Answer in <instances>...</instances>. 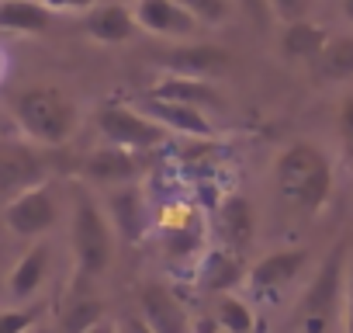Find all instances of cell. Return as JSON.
<instances>
[{
    "instance_id": "obj_1",
    "label": "cell",
    "mask_w": 353,
    "mask_h": 333,
    "mask_svg": "<svg viewBox=\"0 0 353 333\" xmlns=\"http://www.w3.org/2000/svg\"><path fill=\"white\" fill-rule=\"evenodd\" d=\"M277 195L301 216H319L332 195V163L312 142H291L274 163Z\"/></svg>"
},
{
    "instance_id": "obj_2",
    "label": "cell",
    "mask_w": 353,
    "mask_h": 333,
    "mask_svg": "<svg viewBox=\"0 0 353 333\" xmlns=\"http://www.w3.org/2000/svg\"><path fill=\"white\" fill-rule=\"evenodd\" d=\"M346 264H350V243L336 240V247L325 254L315 278L301 292V302H298V330L301 333H329V326L343 312Z\"/></svg>"
},
{
    "instance_id": "obj_3",
    "label": "cell",
    "mask_w": 353,
    "mask_h": 333,
    "mask_svg": "<svg viewBox=\"0 0 353 333\" xmlns=\"http://www.w3.org/2000/svg\"><path fill=\"white\" fill-rule=\"evenodd\" d=\"M14 118H18V129L28 139L42 142V146L70 142L77 125H80L77 104L59 87H32V91H25L14 101Z\"/></svg>"
},
{
    "instance_id": "obj_4",
    "label": "cell",
    "mask_w": 353,
    "mask_h": 333,
    "mask_svg": "<svg viewBox=\"0 0 353 333\" xmlns=\"http://www.w3.org/2000/svg\"><path fill=\"white\" fill-rule=\"evenodd\" d=\"M70 247H73V274H77V281H90V278H97V274H104L111 267L114 236H111L108 216L87 195H77V202H73Z\"/></svg>"
},
{
    "instance_id": "obj_5",
    "label": "cell",
    "mask_w": 353,
    "mask_h": 333,
    "mask_svg": "<svg viewBox=\"0 0 353 333\" xmlns=\"http://www.w3.org/2000/svg\"><path fill=\"white\" fill-rule=\"evenodd\" d=\"M94 125L101 132V139L108 146L128 149V153H142V149H156L170 139V132L152 122L145 111H135L121 101H108L94 111Z\"/></svg>"
},
{
    "instance_id": "obj_6",
    "label": "cell",
    "mask_w": 353,
    "mask_h": 333,
    "mask_svg": "<svg viewBox=\"0 0 353 333\" xmlns=\"http://www.w3.org/2000/svg\"><path fill=\"white\" fill-rule=\"evenodd\" d=\"M56 219H59V202H56V191H52L49 181L25 188L21 195H14L4 205V226L21 240L46 236L56 226Z\"/></svg>"
},
{
    "instance_id": "obj_7",
    "label": "cell",
    "mask_w": 353,
    "mask_h": 333,
    "mask_svg": "<svg viewBox=\"0 0 353 333\" xmlns=\"http://www.w3.org/2000/svg\"><path fill=\"white\" fill-rule=\"evenodd\" d=\"M139 319L149 326V333H194L188 305L166 285H145L139 292Z\"/></svg>"
},
{
    "instance_id": "obj_8",
    "label": "cell",
    "mask_w": 353,
    "mask_h": 333,
    "mask_svg": "<svg viewBox=\"0 0 353 333\" xmlns=\"http://www.w3.org/2000/svg\"><path fill=\"white\" fill-rule=\"evenodd\" d=\"M135 21H139V28H145L149 35L166 39V42H188L205 28L191 11H184L176 4V0H139Z\"/></svg>"
},
{
    "instance_id": "obj_9",
    "label": "cell",
    "mask_w": 353,
    "mask_h": 333,
    "mask_svg": "<svg viewBox=\"0 0 353 333\" xmlns=\"http://www.w3.org/2000/svg\"><path fill=\"white\" fill-rule=\"evenodd\" d=\"M305 267H308V250H305V247H284V250H274V254L260 257V260L246 271V281H250L253 292L267 295V292L288 288L294 278H301Z\"/></svg>"
},
{
    "instance_id": "obj_10",
    "label": "cell",
    "mask_w": 353,
    "mask_h": 333,
    "mask_svg": "<svg viewBox=\"0 0 353 333\" xmlns=\"http://www.w3.org/2000/svg\"><path fill=\"white\" fill-rule=\"evenodd\" d=\"M46 181L42 160L21 146H0V205H8L25 188Z\"/></svg>"
},
{
    "instance_id": "obj_11",
    "label": "cell",
    "mask_w": 353,
    "mask_h": 333,
    "mask_svg": "<svg viewBox=\"0 0 353 333\" xmlns=\"http://www.w3.org/2000/svg\"><path fill=\"white\" fill-rule=\"evenodd\" d=\"M135 28H139L135 11L118 4V0H108V4L90 8L87 18H83V32L94 42H101V46H121V42H128L135 35Z\"/></svg>"
},
{
    "instance_id": "obj_12",
    "label": "cell",
    "mask_w": 353,
    "mask_h": 333,
    "mask_svg": "<svg viewBox=\"0 0 353 333\" xmlns=\"http://www.w3.org/2000/svg\"><path fill=\"white\" fill-rule=\"evenodd\" d=\"M156 63L166 73H176V77L208 80L212 73H219V70L229 66V53L225 49H215V46H176V49L163 53Z\"/></svg>"
},
{
    "instance_id": "obj_13",
    "label": "cell",
    "mask_w": 353,
    "mask_h": 333,
    "mask_svg": "<svg viewBox=\"0 0 353 333\" xmlns=\"http://www.w3.org/2000/svg\"><path fill=\"white\" fill-rule=\"evenodd\" d=\"M142 111L159 122L170 135L181 132V135H194V139H208L215 135V125L212 118L201 111V108H191V104H176V101H156V97H145Z\"/></svg>"
},
{
    "instance_id": "obj_14",
    "label": "cell",
    "mask_w": 353,
    "mask_h": 333,
    "mask_svg": "<svg viewBox=\"0 0 353 333\" xmlns=\"http://www.w3.org/2000/svg\"><path fill=\"white\" fill-rule=\"evenodd\" d=\"M83 174L90 181L121 188V184H132L139 178V156L128 153V149H118V146H104V149H94L83 160Z\"/></svg>"
},
{
    "instance_id": "obj_15",
    "label": "cell",
    "mask_w": 353,
    "mask_h": 333,
    "mask_svg": "<svg viewBox=\"0 0 353 333\" xmlns=\"http://www.w3.org/2000/svg\"><path fill=\"white\" fill-rule=\"evenodd\" d=\"M149 97L156 101H176V104H191V108H222L225 97L208 84V80H198V77H176V73H166L152 91Z\"/></svg>"
},
{
    "instance_id": "obj_16",
    "label": "cell",
    "mask_w": 353,
    "mask_h": 333,
    "mask_svg": "<svg viewBox=\"0 0 353 333\" xmlns=\"http://www.w3.org/2000/svg\"><path fill=\"white\" fill-rule=\"evenodd\" d=\"M219 233H222L225 250H232V254H246V247L253 243V236H256V212H253V205L243 195H232V198L222 202V209H219Z\"/></svg>"
},
{
    "instance_id": "obj_17",
    "label": "cell",
    "mask_w": 353,
    "mask_h": 333,
    "mask_svg": "<svg viewBox=\"0 0 353 333\" xmlns=\"http://www.w3.org/2000/svg\"><path fill=\"white\" fill-rule=\"evenodd\" d=\"M49 264H52V254H49L46 243H35L32 250H25V254L18 257V264L11 267V274H8V292H11V298H14V302H28V298L46 285Z\"/></svg>"
},
{
    "instance_id": "obj_18",
    "label": "cell",
    "mask_w": 353,
    "mask_h": 333,
    "mask_svg": "<svg viewBox=\"0 0 353 333\" xmlns=\"http://www.w3.org/2000/svg\"><path fill=\"white\" fill-rule=\"evenodd\" d=\"M56 11L42 0H0V32L8 35H46L52 28Z\"/></svg>"
},
{
    "instance_id": "obj_19",
    "label": "cell",
    "mask_w": 353,
    "mask_h": 333,
    "mask_svg": "<svg viewBox=\"0 0 353 333\" xmlns=\"http://www.w3.org/2000/svg\"><path fill=\"white\" fill-rule=\"evenodd\" d=\"M325 42H329V32H325L322 25L301 18V21L284 25V35H281V56H284L288 63H308V66H312V63L319 59V53H322Z\"/></svg>"
},
{
    "instance_id": "obj_20",
    "label": "cell",
    "mask_w": 353,
    "mask_h": 333,
    "mask_svg": "<svg viewBox=\"0 0 353 333\" xmlns=\"http://www.w3.org/2000/svg\"><path fill=\"white\" fill-rule=\"evenodd\" d=\"M246 264H243V254H232V250H212L205 260H201V288L215 292V295H225L232 292L239 281H246Z\"/></svg>"
},
{
    "instance_id": "obj_21",
    "label": "cell",
    "mask_w": 353,
    "mask_h": 333,
    "mask_svg": "<svg viewBox=\"0 0 353 333\" xmlns=\"http://www.w3.org/2000/svg\"><path fill=\"white\" fill-rule=\"evenodd\" d=\"M111 226L128 243H135L145 233V205H142V191L135 184H121L111 195Z\"/></svg>"
},
{
    "instance_id": "obj_22",
    "label": "cell",
    "mask_w": 353,
    "mask_h": 333,
    "mask_svg": "<svg viewBox=\"0 0 353 333\" xmlns=\"http://www.w3.org/2000/svg\"><path fill=\"white\" fill-rule=\"evenodd\" d=\"M312 70H315V80H322V84L353 80V35H329V42L322 46Z\"/></svg>"
},
{
    "instance_id": "obj_23",
    "label": "cell",
    "mask_w": 353,
    "mask_h": 333,
    "mask_svg": "<svg viewBox=\"0 0 353 333\" xmlns=\"http://www.w3.org/2000/svg\"><path fill=\"white\" fill-rule=\"evenodd\" d=\"M198 240H201V226H198V216H191L188 209H176L170 222H163V243L173 257H191Z\"/></svg>"
},
{
    "instance_id": "obj_24",
    "label": "cell",
    "mask_w": 353,
    "mask_h": 333,
    "mask_svg": "<svg viewBox=\"0 0 353 333\" xmlns=\"http://www.w3.org/2000/svg\"><path fill=\"white\" fill-rule=\"evenodd\" d=\"M101 319H104V305H101V298L77 295L70 305H63L59 333H87V330H90V326H97Z\"/></svg>"
},
{
    "instance_id": "obj_25",
    "label": "cell",
    "mask_w": 353,
    "mask_h": 333,
    "mask_svg": "<svg viewBox=\"0 0 353 333\" xmlns=\"http://www.w3.org/2000/svg\"><path fill=\"white\" fill-rule=\"evenodd\" d=\"M212 319L222 326V333H253V309H250V302L236 298L232 292L219 295V305H215Z\"/></svg>"
},
{
    "instance_id": "obj_26",
    "label": "cell",
    "mask_w": 353,
    "mask_h": 333,
    "mask_svg": "<svg viewBox=\"0 0 353 333\" xmlns=\"http://www.w3.org/2000/svg\"><path fill=\"white\" fill-rule=\"evenodd\" d=\"M42 305H28V309H0V333H32L42 319Z\"/></svg>"
},
{
    "instance_id": "obj_27",
    "label": "cell",
    "mask_w": 353,
    "mask_h": 333,
    "mask_svg": "<svg viewBox=\"0 0 353 333\" xmlns=\"http://www.w3.org/2000/svg\"><path fill=\"white\" fill-rule=\"evenodd\" d=\"M184 11H191L201 25H222L229 18V0H176Z\"/></svg>"
},
{
    "instance_id": "obj_28",
    "label": "cell",
    "mask_w": 353,
    "mask_h": 333,
    "mask_svg": "<svg viewBox=\"0 0 353 333\" xmlns=\"http://www.w3.org/2000/svg\"><path fill=\"white\" fill-rule=\"evenodd\" d=\"M308 8H312V0H270V15L277 21H284V25L301 21L308 15Z\"/></svg>"
},
{
    "instance_id": "obj_29",
    "label": "cell",
    "mask_w": 353,
    "mask_h": 333,
    "mask_svg": "<svg viewBox=\"0 0 353 333\" xmlns=\"http://www.w3.org/2000/svg\"><path fill=\"white\" fill-rule=\"evenodd\" d=\"M339 139H343V146L353 160V91L339 101Z\"/></svg>"
},
{
    "instance_id": "obj_30",
    "label": "cell",
    "mask_w": 353,
    "mask_h": 333,
    "mask_svg": "<svg viewBox=\"0 0 353 333\" xmlns=\"http://www.w3.org/2000/svg\"><path fill=\"white\" fill-rule=\"evenodd\" d=\"M343 333H353V247L346 264V292H343Z\"/></svg>"
},
{
    "instance_id": "obj_31",
    "label": "cell",
    "mask_w": 353,
    "mask_h": 333,
    "mask_svg": "<svg viewBox=\"0 0 353 333\" xmlns=\"http://www.w3.org/2000/svg\"><path fill=\"white\" fill-rule=\"evenodd\" d=\"M236 4L260 25V28H267L270 21H274V15H270V0H236Z\"/></svg>"
},
{
    "instance_id": "obj_32",
    "label": "cell",
    "mask_w": 353,
    "mask_h": 333,
    "mask_svg": "<svg viewBox=\"0 0 353 333\" xmlns=\"http://www.w3.org/2000/svg\"><path fill=\"white\" fill-rule=\"evenodd\" d=\"M49 11H90L97 4H108V0H42Z\"/></svg>"
},
{
    "instance_id": "obj_33",
    "label": "cell",
    "mask_w": 353,
    "mask_h": 333,
    "mask_svg": "<svg viewBox=\"0 0 353 333\" xmlns=\"http://www.w3.org/2000/svg\"><path fill=\"white\" fill-rule=\"evenodd\" d=\"M87 333H121V326H118V323H111V319L104 316V319H101L97 326H90Z\"/></svg>"
},
{
    "instance_id": "obj_34",
    "label": "cell",
    "mask_w": 353,
    "mask_h": 333,
    "mask_svg": "<svg viewBox=\"0 0 353 333\" xmlns=\"http://www.w3.org/2000/svg\"><path fill=\"white\" fill-rule=\"evenodd\" d=\"M339 11H343V18L353 25V0H339Z\"/></svg>"
}]
</instances>
